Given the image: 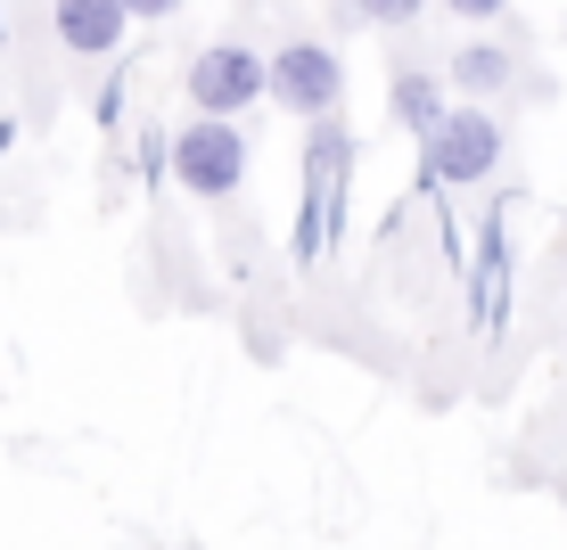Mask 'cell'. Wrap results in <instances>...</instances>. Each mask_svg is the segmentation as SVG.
Segmentation results:
<instances>
[{
	"label": "cell",
	"mask_w": 567,
	"mask_h": 550,
	"mask_svg": "<svg viewBox=\"0 0 567 550\" xmlns=\"http://www.w3.org/2000/svg\"><path fill=\"white\" fill-rule=\"evenodd\" d=\"M420 148H427V181L468 189V181H485V173L502 165V124L485 107H444Z\"/></svg>",
	"instance_id": "cell-4"
},
{
	"label": "cell",
	"mask_w": 567,
	"mask_h": 550,
	"mask_svg": "<svg viewBox=\"0 0 567 550\" xmlns=\"http://www.w3.org/2000/svg\"><path fill=\"white\" fill-rule=\"evenodd\" d=\"M173 181H182L189 198H239V181H247L239 115H189V132L173 141Z\"/></svg>",
	"instance_id": "cell-2"
},
{
	"label": "cell",
	"mask_w": 567,
	"mask_h": 550,
	"mask_svg": "<svg viewBox=\"0 0 567 550\" xmlns=\"http://www.w3.org/2000/svg\"><path fill=\"white\" fill-rule=\"evenodd\" d=\"M386 115H395L412 141H427L436 115H444V83H436V74H420V66H403L395 83H386Z\"/></svg>",
	"instance_id": "cell-7"
},
{
	"label": "cell",
	"mask_w": 567,
	"mask_h": 550,
	"mask_svg": "<svg viewBox=\"0 0 567 550\" xmlns=\"http://www.w3.org/2000/svg\"><path fill=\"white\" fill-rule=\"evenodd\" d=\"M50 25H58V50H74V58H107L115 42H124L132 9H124V0H58Z\"/></svg>",
	"instance_id": "cell-6"
},
{
	"label": "cell",
	"mask_w": 567,
	"mask_h": 550,
	"mask_svg": "<svg viewBox=\"0 0 567 550\" xmlns=\"http://www.w3.org/2000/svg\"><path fill=\"white\" fill-rule=\"evenodd\" d=\"M271 100H280L288 115H338L346 100V66H338V50L329 42H288L280 58H271Z\"/></svg>",
	"instance_id": "cell-5"
},
{
	"label": "cell",
	"mask_w": 567,
	"mask_h": 550,
	"mask_svg": "<svg viewBox=\"0 0 567 550\" xmlns=\"http://www.w3.org/2000/svg\"><path fill=\"white\" fill-rule=\"evenodd\" d=\"M182 83H189V115H247L271 91V58H256L247 42H206Z\"/></svg>",
	"instance_id": "cell-3"
},
{
	"label": "cell",
	"mask_w": 567,
	"mask_h": 550,
	"mask_svg": "<svg viewBox=\"0 0 567 550\" xmlns=\"http://www.w3.org/2000/svg\"><path fill=\"white\" fill-rule=\"evenodd\" d=\"M511 74H518V58L494 50V42H468V50L453 58V83H461V91H502Z\"/></svg>",
	"instance_id": "cell-8"
},
{
	"label": "cell",
	"mask_w": 567,
	"mask_h": 550,
	"mask_svg": "<svg viewBox=\"0 0 567 550\" xmlns=\"http://www.w3.org/2000/svg\"><path fill=\"white\" fill-rule=\"evenodd\" d=\"M444 9H453V17H468V25H485V17H502L511 0H444Z\"/></svg>",
	"instance_id": "cell-10"
},
{
	"label": "cell",
	"mask_w": 567,
	"mask_h": 550,
	"mask_svg": "<svg viewBox=\"0 0 567 550\" xmlns=\"http://www.w3.org/2000/svg\"><path fill=\"white\" fill-rule=\"evenodd\" d=\"M420 9L427 0H354V17H370V25H412Z\"/></svg>",
	"instance_id": "cell-9"
},
{
	"label": "cell",
	"mask_w": 567,
	"mask_h": 550,
	"mask_svg": "<svg viewBox=\"0 0 567 550\" xmlns=\"http://www.w3.org/2000/svg\"><path fill=\"white\" fill-rule=\"evenodd\" d=\"M346 181H354V132L338 115H312L305 141V198H297V263H321L346 239Z\"/></svg>",
	"instance_id": "cell-1"
},
{
	"label": "cell",
	"mask_w": 567,
	"mask_h": 550,
	"mask_svg": "<svg viewBox=\"0 0 567 550\" xmlns=\"http://www.w3.org/2000/svg\"><path fill=\"white\" fill-rule=\"evenodd\" d=\"M124 9H132V17H173L182 0H124Z\"/></svg>",
	"instance_id": "cell-11"
}]
</instances>
